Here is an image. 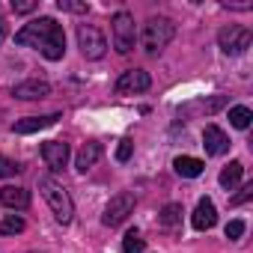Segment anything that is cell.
<instances>
[{"mask_svg": "<svg viewBox=\"0 0 253 253\" xmlns=\"http://www.w3.org/2000/svg\"><path fill=\"white\" fill-rule=\"evenodd\" d=\"M15 42L24 48H36L45 60H54V63L66 57V33H63V24H57L54 18L30 21L15 33Z\"/></svg>", "mask_w": 253, "mask_h": 253, "instance_id": "6da1fadb", "label": "cell"}, {"mask_svg": "<svg viewBox=\"0 0 253 253\" xmlns=\"http://www.w3.org/2000/svg\"><path fill=\"white\" fill-rule=\"evenodd\" d=\"M39 191H42L45 203L51 206L54 217H57L60 223H72V217H75V203H72L69 191H66L54 176H42V179H39Z\"/></svg>", "mask_w": 253, "mask_h": 253, "instance_id": "7a4b0ae2", "label": "cell"}, {"mask_svg": "<svg viewBox=\"0 0 253 253\" xmlns=\"http://www.w3.org/2000/svg\"><path fill=\"white\" fill-rule=\"evenodd\" d=\"M176 36V24L164 15H155L143 24V33H140V42H143V51L146 54H161Z\"/></svg>", "mask_w": 253, "mask_h": 253, "instance_id": "3957f363", "label": "cell"}, {"mask_svg": "<svg viewBox=\"0 0 253 253\" xmlns=\"http://www.w3.org/2000/svg\"><path fill=\"white\" fill-rule=\"evenodd\" d=\"M110 30H113V48L119 54H131L134 42H137V27H134V15L131 12H116L110 18Z\"/></svg>", "mask_w": 253, "mask_h": 253, "instance_id": "277c9868", "label": "cell"}, {"mask_svg": "<svg viewBox=\"0 0 253 253\" xmlns=\"http://www.w3.org/2000/svg\"><path fill=\"white\" fill-rule=\"evenodd\" d=\"M78 48L86 60H101L107 54V39L95 24H81L78 27Z\"/></svg>", "mask_w": 253, "mask_h": 253, "instance_id": "5b68a950", "label": "cell"}, {"mask_svg": "<svg viewBox=\"0 0 253 253\" xmlns=\"http://www.w3.org/2000/svg\"><path fill=\"white\" fill-rule=\"evenodd\" d=\"M250 42H253V33H250L247 27H241V24H229V27H223V30L217 33V45H220V51L229 54V57L244 54V51L250 48Z\"/></svg>", "mask_w": 253, "mask_h": 253, "instance_id": "8992f818", "label": "cell"}, {"mask_svg": "<svg viewBox=\"0 0 253 253\" xmlns=\"http://www.w3.org/2000/svg\"><path fill=\"white\" fill-rule=\"evenodd\" d=\"M131 211H134V194L131 191H119V194L110 197V203H107V209L101 214V223L113 229V226H119V223L128 220Z\"/></svg>", "mask_w": 253, "mask_h": 253, "instance_id": "52a82bcc", "label": "cell"}, {"mask_svg": "<svg viewBox=\"0 0 253 253\" xmlns=\"http://www.w3.org/2000/svg\"><path fill=\"white\" fill-rule=\"evenodd\" d=\"M149 86H152V78H149V72H143V69H128V72H122L119 81H116V92H119V95L146 92Z\"/></svg>", "mask_w": 253, "mask_h": 253, "instance_id": "ba28073f", "label": "cell"}, {"mask_svg": "<svg viewBox=\"0 0 253 253\" xmlns=\"http://www.w3.org/2000/svg\"><path fill=\"white\" fill-rule=\"evenodd\" d=\"M69 155H72V152H69V143H63V140H45V143H42V158H45V164H48L51 173L66 170Z\"/></svg>", "mask_w": 253, "mask_h": 253, "instance_id": "9c48e42d", "label": "cell"}, {"mask_svg": "<svg viewBox=\"0 0 253 253\" xmlns=\"http://www.w3.org/2000/svg\"><path fill=\"white\" fill-rule=\"evenodd\" d=\"M12 95L21 98V101L48 98V95H51V84H48V81H39V78H33V81H21V84L12 86Z\"/></svg>", "mask_w": 253, "mask_h": 253, "instance_id": "30bf717a", "label": "cell"}, {"mask_svg": "<svg viewBox=\"0 0 253 253\" xmlns=\"http://www.w3.org/2000/svg\"><path fill=\"white\" fill-rule=\"evenodd\" d=\"M214 223H217V209H214V203H211L209 197H203V200L197 203V209H194L191 226L200 229V232H206V229H211Z\"/></svg>", "mask_w": 253, "mask_h": 253, "instance_id": "8fae6325", "label": "cell"}, {"mask_svg": "<svg viewBox=\"0 0 253 253\" xmlns=\"http://www.w3.org/2000/svg\"><path fill=\"white\" fill-rule=\"evenodd\" d=\"M203 146H206L209 155H223V152H229V137L223 134V128L209 122L203 128Z\"/></svg>", "mask_w": 253, "mask_h": 253, "instance_id": "7c38bea8", "label": "cell"}, {"mask_svg": "<svg viewBox=\"0 0 253 253\" xmlns=\"http://www.w3.org/2000/svg\"><path fill=\"white\" fill-rule=\"evenodd\" d=\"M57 119H63L60 113H48V116H27V119H18L12 125V131L15 134H36L42 128H48V125H54Z\"/></svg>", "mask_w": 253, "mask_h": 253, "instance_id": "4fadbf2b", "label": "cell"}, {"mask_svg": "<svg viewBox=\"0 0 253 253\" xmlns=\"http://www.w3.org/2000/svg\"><path fill=\"white\" fill-rule=\"evenodd\" d=\"M101 152H104V146H101L98 140H89V143H84V146H81V152H78V158H75V167H78L81 173L92 170V167H95V161L101 158Z\"/></svg>", "mask_w": 253, "mask_h": 253, "instance_id": "5bb4252c", "label": "cell"}, {"mask_svg": "<svg viewBox=\"0 0 253 253\" xmlns=\"http://www.w3.org/2000/svg\"><path fill=\"white\" fill-rule=\"evenodd\" d=\"M0 203H3L6 209H15V211H21V209H27V206H30V194H27L24 188L6 185V188H0Z\"/></svg>", "mask_w": 253, "mask_h": 253, "instance_id": "9a60e30c", "label": "cell"}, {"mask_svg": "<svg viewBox=\"0 0 253 253\" xmlns=\"http://www.w3.org/2000/svg\"><path fill=\"white\" fill-rule=\"evenodd\" d=\"M173 170H176L179 176H185V179H197V176L206 170V164H203L200 158H191V155H179V158L173 161Z\"/></svg>", "mask_w": 253, "mask_h": 253, "instance_id": "2e32d148", "label": "cell"}, {"mask_svg": "<svg viewBox=\"0 0 253 253\" xmlns=\"http://www.w3.org/2000/svg\"><path fill=\"white\" fill-rule=\"evenodd\" d=\"M158 223H161V229L176 232V229L182 226V206H179V203H167V206L161 209V214H158Z\"/></svg>", "mask_w": 253, "mask_h": 253, "instance_id": "e0dca14e", "label": "cell"}, {"mask_svg": "<svg viewBox=\"0 0 253 253\" xmlns=\"http://www.w3.org/2000/svg\"><path fill=\"white\" fill-rule=\"evenodd\" d=\"M241 176H244V164L241 161H229L223 170H220V176H217V182H220V188H226V191H232L238 182H241Z\"/></svg>", "mask_w": 253, "mask_h": 253, "instance_id": "ac0fdd59", "label": "cell"}, {"mask_svg": "<svg viewBox=\"0 0 253 253\" xmlns=\"http://www.w3.org/2000/svg\"><path fill=\"white\" fill-rule=\"evenodd\" d=\"M250 119H253V113H250V107H244V104H235V107H229V125L232 128H247L250 125Z\"/></svg>", "mask_w": 253, "mask_h": 253, "instance_id": "d6986e66", "label": "cell"}, {"mask_svg": "<svg viewBox=\"0 0 253 253\" xmlns=\"http://www.w3.org/2000/svg\"><path fill=\"white\" fill-rule=\"evenodd\" d=\"M24 232V217L21 214H6L0 220V235H18Z\"/></svg>", "mask_w": 253, "mask_h": 253, "instance_id": "ffe728a7", "label": "cell"}, {"mask_svg": "<svg viewBox=\"0 0 253 253\" xmlns=\"http://www.w3.org/2000/svg\"><path fill=\"white\" fill-rule=\"evenodd\" d=\"M57 9L60 12H72V15H86L89 3L86 0H57Z\"/></svg>", "mask_w": 253, "mask_h": 253, "instance_id": "44dd1931", "label": "cell"}, {"mask_svg": "<svg viewBox=\"0 0 253 253\" xmlns=\"http://www.w3.org/2000/svg\"><path fill=\"white\" fill-rule=\"evenodd\" d=\"M223 104H226V95H214L211 101H194V104H188L185 113H188V110H206V113H214V110H220Z\"/></svg>", "mask_w": 253, "mask_h": 253, "instance_id": "7402d4cb", "label": "cell"}, {"mask_svg": "<svg viewBox=\"0 0 253 253\" xmlns=\"http://www.w3.org/2000/svg\"><path fill=\"white\" fill-rule=\"evenodd\" d=\"M143 247H146V241H143L140 232H134V229L122 238V253H143Z\"/></svg>", "mask_w": 253, "mask_h": 253, "instance_id": "603a6c76", "label": "cell"}, {"mask_svg": "<svg viewBox=\"0 0 253 253\" xmlns=\"http://www.w3.org/2000/svg\"><path fill=\"white\" fill-rule=\"evenodd\" d=\"M131 152H134V140H131V137H122V140H119V146H116V161H119V164H125V161L131 158Z\"/></svg>", "mask_w": 253, "mask_h": 253, "instance_id": "cb8c5ba5", "label": "cell"}, {"mask_svg": "<svg viewBox=\"0 0 253 253\" xmlns=\"http://www.w3.org/2000/svg\"><path fill=\"white\" fill-rule=\"evenodd\" d=\"M15 173H21V167H18L15 161H9L6 155H0V179H9V176H15Z\"/></svg>", "mask_w": 253, "mask_h": 253, "instance_id": "d4e9b609", "label": "cell"}, {"mask_svg": "<svg viewBox=\"0 0 253 253\" xmlns=\"http://www.w3.org/2000/svg\"><path fill=\"white\" fill-rule=\"evenodd\" d=\"M223 232H226V238H229V241H235V238H241V235H244V220H229Z\"/></svg>", "mask_w": 253, "mask_h": 253, "instance_id": "484cf974", "label": "cell"}, {"mask_svg": "<svg viewBox=\"0 0 253 253\" xmlns=\"http://www.w3.org/2000/svg\"><path fill=\"white\" fill-rule=\"evenodd\" d=\"M39 3H36V0H12V9L18 12V15H27V12H33Z\"/></svg>", "mask_w": 253, "mask_h": 253, "instance_id": "4316f807", "label": "cell"}, {"mask_svg": "<svg viewBox=\"0 0 253 253\" xmlns=\"http://www.w3.org/2000/svg\"><path fill=\"white\" fill-rule=\"evenodd\" d=\"M250 197H253V185H244V188H241V191H238V194L229 200V206H244Z\"/></svg>", "mask_w": 253, "mask_h": 253, "instance_id": "83f0119b", "label": "cell"}, {"mask_svg": "<svg viewBox=\"0 0 253 253\" xmlns=\"http://www.w3.org/2000/svg\"><path fill=\"white\" fill-rule=\"evenodd\" d=\"M3 39H6V18L0 15V45H3Z\"/></svg>", "mask_w": 253, "mask_h": 253, "instance_id": "f1b7e54d", "label": "cell"}]
</instances>
